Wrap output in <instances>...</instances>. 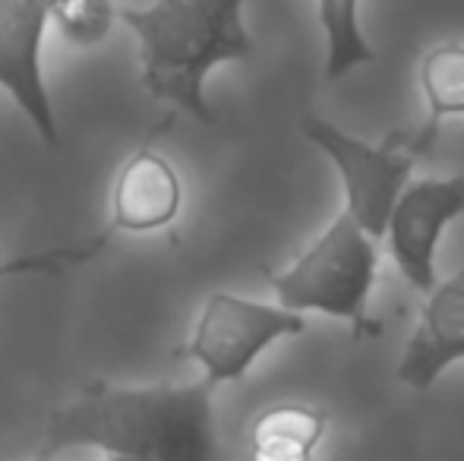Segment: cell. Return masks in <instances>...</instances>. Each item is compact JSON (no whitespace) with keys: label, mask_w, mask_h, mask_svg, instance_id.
I'll return each mask as SVG.
<instances>
[{"label":"cell","mask_w":464,"mask_h":461,"mask_svg":"<svg viewBox=\"0 0 464 461\" xmlns=\"http://www.w3.org/2000/svg\"><path fill=\"white\" fill-rule=\"evenodd\" d=\"M215 389L196 382L86 379L48 414L42 456L98 449L142 461H225Z\"/></svg>","instance_id":"obj_1"},{"label":"cell","mask_w":464,"mask_h":461,"mask_svg":"<svg viewBox=\"0 0 464 461\" xmlns=\"http://www.w3.org/2000/svg\"><path fill=\"white\" fill-rule=\"evenodd\" d=\"M117 19L136 38L146 92L202 123L215 120L206 99L208 73L250 61L256 51L244 25V0H152L123 6Z\"/></svg>","instance_id":"obj_2"},{"label":"cell","mask_w":464,"mask_h":461,"mask_svg":"<svg viewBox=\"0 0 464 461\" xmlns=\"http://www.w3.org/2000/svg\"><path fill=\"white\" fill-rule=\"evenodd\" d=\"M379 250L348 212L335 218L313 246L297 256L285 272H266L278 307L294 313H316L344 320L354 329V339L379 335V322L370 320V294L376 282Z\"/></svg>","instance_id":"obj_3"},{"label":"cell","mask_w":464,"mask_h":461,"mask_svg":"<svg viewBox=\"0 0 464 461\" xmlns=\"http://www.w3.org/2000/svg\"><path fill=\"white\" fill-rule=\"evenodd\" d=\"M300 130L335 165L338 178L344 184V197H348V209L344 212L372 240H379L385 234L392 206L408 187L414 161L420 155H427L430 146L436 142L440 123L427 120L423 130H392L382 142L357 139L338 123L316 114H306L300 120Z\"/></svg>","instance_id":"obj_4"},{"label":"cell","mask_w":464,"mask_h":461,"mask_svg":"<svg viewBox=\"0 0 464 461\" xmlns=\"http://www.w3.org/2000/svg\"><path fill=\"white\" fill-rule=\"evenodd\" d=\"M304 332V313H294L278 303L250 301L231 291H215L202 303L184 354L199 363L202 379L225 386L244 379L266 348Z\"/></svg>","instance_id":"obj_5"},{"label":"cell","mask_w":464,"mask_h":461,"mask_svg":"<svg viewBox=\"0 0 464 461\" xmlns=\"http://www.w3.org/2000/svg\"><path fill=\"white\" fill-rule=\"evenodd\" d=\"M54 0H0V89L19 105L44 146H61L54 99L44 82L42 44Z\"/></svg>","instance_id":"obj_6"},{"label":"cell","mask_w":464,"mask_h":461,"mask_svg":"<svg viewBox=\"0 0 464 461\" xmlns=\"http://www.w3.org/2000/svg\"><path fill=\"white\" fill-rule=\"evenodd\" d=\"M464 216V174L427 178L404 187L385 222L389 253L408 284L420 294L436 288V246L449 225Z\"/></svg>","instance_id":"obj_7"},{"label":"cell","mask_w":464,"mask_h":461,"mask_svg":"<svg viewBox=\"0 0 464 461\" xmlns=\"http://www.w3.org/2000/svg\"><path fill=\"white\" fill-rule=\"evenodd\" d=\"M184 206L180 174L155 146H140L127 155L111 187V218L114 234H149L174 225Z\"/></svg>","instance_id":"obj_8"},{"label":"cell","mask_w":464,"mask_h":461,"mask_svg":"<svg viewBox=\"0 0 464 461\" xmlns=\"http://www.w3.org/2000/svg\"><path fill=\"white\" fill-rule=\"evenodd\" d=\"M464 357V269L436 282L411 332L395 376L414 392H427L455 360Z\"/></svg>","instance_id":"obj_9"},{"label":"cell","mask_w":464,"mask_h":461,"mask_svg":"<svg viewBox=\"0 0 464 461\" xmlns=\"http://www.w3.org/2000/svg\"><path fill=\"white\" fill-rule=\"evenodd\" d=\"M325 418L310 405H272L250 427V461H313L325 437Z\"/></svg>","instance_id":"obj_10"},{"label":"cell","mask_w":464,"mask_h":461,"mask_svg":"<svg viewBox=\"0 0 464 461\" xmlns=\"http://www.w3.org/2000/svg\"><path fill=\"white\" fill-rule=\"evenodd\" d=\"M316 13L325 35V80H342L354 67L376 61L361 25V0H316Z\"/></svg>","instance_id":"obj_11"},{"label":"cell","mask_w":464,"mask_h":461,"mask_svg":"<svg viewBox=\"0 0 464 461\" xmlns=\"http://www.w3.org/2000/svg\"><path fill=\"white\" fill-rule=\"evenodd\" d=\"M420 89L430 105V120L464 117V44H436L420 61Z\"/></svg>","instance_id":"obj_12"},{"label":"cell","mask_w":464,"mask_h":461,"mask_svg":"<svg viewBox=\"0 0 464 461\" xmlns=\"http://www.w3.org/2000/svg\"><path fill=\"white\" fill-rule=\"evenodd\" d=\"M111 240H114V231L104 225L95 237L82 240V244L54 246V250H42V253H25V256H10L0 263V282H4V278H25V275H63V272L76 269V265H86V263H92V259H98L108 250Z\"/></svg>","instance_id":"obj_13"},{"label":"cell","mask_w":464,"mask_h":461,"mask_svg":"<svg viewBox=\"0 0 464 461\" xmlns=\"http://www.w3.org/2000/svg\"><path fill=\"white\" fill-rule=\"evenodd\" d=\"M117 10L108 0H54V23L80 44H92L98 38L108 35L111 19Z\"/></svg>","instance_id":"obj_14"},{"label":"cell","mask_w":464,"mask_h":461,"mask_svg":"<svg viewBox=\"0 0 464 461\" xmlns=\"http://www.w3.org/2000/svg\"><path fill=\"white\" fill-rule=\"evenodd\" d=\"M104 461H142V458H127V456H104Z\"/></svg>","instance_id":"obj_15"},{"label":"cell","mask_w":464,"mask_h":461,"mask_svg":"<svg viewBox=\"0 0 464 461\" xmlns=\"http://www.w3.org/2000/svg\"><path fill=\"white\" fill-rule=\"evenodd\" d=\"M29 461H54V458H51V456H42V452H38V456H32Z\"/></svg>","instance_id":"obj_16"}]
</instances>
